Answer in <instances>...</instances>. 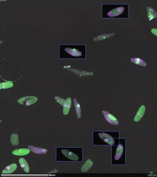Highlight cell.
Here are the masks:
<instances>
[{
	"label": "cell",
	"mask_w": 157,
	"mask_h": 177,
	"mask_svg": "<svg viewBox=\"0 0 157 177\" xmlns=\"http://www.w3.org/2000/svg\"><path fill=\"white\" fill-rule=\"evenodd\" d=\"M72 105L71 98L68 97L66 100V102L63 106V113L65 115H67L69 113Z\"/></svg>",
	"instance_id": "cell-8"
},
{
	"label": "cell",
	"mask_w": 157,
	"mask_h": 177,
	"mask_svg": "<svg viewBox=\"0 0 157 177\" xmlns=\"http://www.w3.org/2000/svg\"><path fill=\"white\" fill-rule=\"evenodd\" d=\"M125 9L123 7H119L111 10L107 14L110 17H114L120 15L124 12Z\"/></svg>",
	"instance_id": "cell-5"
},
{
	"label": "cell",
	"mask_w": 157,
	"mask_h": 177,
	"mask_svg": "<svg viewBox=\"0 0 157 177\" xmlns=\"http://www.w3.org/2000/svg\"><path fill=\"white\" fill-rule=\"evenodd\" d=\"M55 99L62 106H63L65 105L66 102V100L58 97H56Z\"/></svg>",
	"instance_id": "cell-20"
},
{
	"label": "cell",
	"mask_w": 157,
	"mask_h": 177,
	"mask_svg": "<svg viewBox=\"0 0 157 177\" xmlns=\"http://www.w3.org/2000/svg\"><path fill=\"white\" fill-rule=\"evenodd\" d=\"M124 150L123 146L122 144H119L117 146L115 156V159L116 161L119 160L122 157Z\"/></svg>",
	"instance_id": "cell-12"
},
{
	"label": "cell",
	"mask_w": 157,
	"mask_h": 177,
	"mask_svg": "<svg viewBox=\"0 0 157 177\" xmlns=\"http://www.w3.org/2000/svg\"><path fill=\"white\" fill-rule=\"evenodd\" d=\"M93 165V161L89 159H88L82 166L81 171L83 173H86L91 169Z\"/></svg>",
	"instance_id": "cell-7"
},
{
	"label": "cell",
	"mask_w": 157,
	"mask_h": 177,
	"mask_svg": "<svg viewBox=\"0 0 157 177\" xmlns=\"http://www.w3.org/2000/svg\"><path fill=\"white\" fill-rule=\"evenodd\" d=\"M147 12L148 13V16L149 19V21L154 18H157V12H156L154 9L151 7H148L146 8Z\"/></svg>",
	"instance_id": "cell-15"
},
{
	"label": "cell",
	"mask_w": 157,
	"mask_h": 177,
	"mask_svg": "<svg viewBox=\"0 0 157 177\" xmlns=\"http://www.w3.org/2000/svg\"><path fill=\"white\" fill-rule=\"evenodd\" d=\"M65 50L73 56L78 57L82 56V52L75 49L67 48Z\"/></svg>",
	"instance_id": "cell-14"
},
{
	"label": "cell",
	"mask_w": 157,
	"mask_h": 177,
	"mask_svg": "<svg viewBox=\"0 0 157 177\" xmlns=\"http://www.w3.org/2000/svg\"><path fill=\"white\" fill-rule=\"evenodd\" d=\"M29 149L33 153L38 154H45L46 153L48 150L43 149L37 147L33 145H28Z\"/></svg>",
	"instance_id": "cell-9"
},
{
	"label": "cell",
	"mask_w": 157,
	"mask_h": 177,
	"mask_svg": "<svg viewBox=\"0 0 157 177\" xmlns=\"http://www.w3.org/2000/svg\"><path fill=\"white\" fill-rule=\"evenodd\" d=\"M17 168V165L14 163L6 167L2 172V174H11L15 171Z\"/></svg>",
	"instance_id": "cell-11"
},
{
	"label": "cell",
	"mask_w": 157,
	"mask_h": 177,
	"mask_svg": "<svg viewBox=\"0 0 157 177\" xmlns=\"http://www.w3.org/2000/svg\"><path fill=\"white\" fill-rule=\"evenodd\" d=\"M61 152L67 158L70 160L77 161L79 159V157L76 154L68 150H63Z\"/></svg>",
	"instance_id": "cell-4"
},
{
	"label": "cell",
	"mask_w": 157,
	"mask_h": 177,
	"mask_svg": "<svg viewBox=\"0 0 157 177\" xmlns=\"http://www.w3.org/2000/svg\"><path fill=\"white\" fill-rule=\"evenodd\" d=\"M145 106L142 105L137 113L134 119V121L137 122L141 121L145 114Z\"/></svg>",
	"instance_id": "cell-6"
},
{
	"label": "cell",
	"mask_w": 157,
	"mask_h": 177,
	"mask_svg": "<svg viewBox=\"0 0 157 177\" xmlns=\"http://www.w3.org/2000/svg\"><path fill=\"white\" fill-rule=\"evenodd\" d=\"M151 32L154 34V35L157 36V29L156 28H153L151 29Z\"/></svg>",
	"instance_id": "cell-21"
},
{
	"label": "cell",
	"mask_w": 157,
	"mask_h": 177,
	"mask_svg": "<svg viewBox=\"0 0 157 177\" xmlns=\"http://www.w3.org/2000/svg\"><path fill=\"white\" fill-rule=\"evenodd\" d=\"M99 135L100 139L106 143L110 145H113L115 143V140L111 136L105 132L99 133Z\"/></svg>",
	"instance_id": "cell-3"
},
{
	"label": "cell",
	"mask_w": 157,
	"mask_h": 177,
	"mask_svg": "<svg viewBox=\"0 0 157 177\" xmlns=\"http://www.w3.org/2000/svg\"><path fill=\"white\" fill-rule=\"evenodd\" d=\"M2 85V88L3 89L11 88L13 86V83L11 82H6L1 83V84Z\"/></svg>",
	"instance_id": "cell-19"
},
{
	"label": "cell",
	"mask_w": 157,
	"mask_h": 177,
	"mask_svg": "<svg viewBox=\"0 0 157 177\" xmlns=\"http://www.w3.org/2000/svg\"><path fill=\"white\" fill-rule=\"evenodd\" d=\"M10 141L13 146H16L18 145L19 141L18 134L16 133L12 134L10 136Z\"/></svg>",
	"instance_id": "cell-18"
},
{
	"label": "cell",
	"mask_w": 157,
	"mask_h": 177,
	"mask_svg": "<svg viewBox=\"0 0 157 177\" xmlns=\"http://www.w3.org/2000/svg\"><path fill=\"white\" fill-rule=\"evenodd\" d=\"M102 112L105 119L109 123L114 126H117L119 124L118 120L109 112L106 110H103Z\"/></svg>",
	"instance_id": "cell-1"
},
{
	"label": "cell",
	"mask_w": 157,
	"mask_h": 177,
	"mask_svg": "<svg viewBox=\"0 0 157 177\" xmlns=\"http://www.w3.org/2000/svg\"><path fill=\"white\" fill-rule=\"evenodd\" d=\"M73 103L75 108L77 116L78 119H80L81 118L82 115L80 105L77 102L76 98H74V99Z\"/></svg>",
	"instance_id": "cell-16"
},
{
	"label": "cell",
	"mask_w": 157,
	"mask_h": 177,
	"mask_svg": "<svg viewBox=\"0 0 157 177\" xmlns=\"http://www.w3.org/2000/svg\"><path fill=\"white\" fill-rule=\"evenodd\" d=\"M130 60L132 63L139 66L146 67L147 65L146 62L139 58H131Z\"/></svg>",
	"instance_id": "cell-17"
},
{
	"label": "cell",
	"mask_w": 157,
	"mask_h": 177,
	"mask_svg": "<svg viewBox=\"0 0 157 177\" xmlns=\"http://www.w3.org/2000/svg\"><path fill=\"white\" fill-rule=\"evenodd\" d=\"M19 162L21 168L27 173H29V167L27 161L23 158H20Z\"/></svg>",
	"instance_id": "cell-13"
},
{
	"label": "cell",
	"mask_w": 157,
	"mask_h": 177,
	"mask_svg": "<svg viewBox=\"0 0 157 177\" xmlns=\"http://www.w3.org/2000/svg\"><path fill=\"white\" fill-rule=\"evenodd\" d=\"M37 100L38 98L36 97L28 96L20 98L18 101V102L19 104L22 105H23L24 102H25V105L28 106L34 104L37 101Z\"/></svg>",
	"instance_id": "cell-2"
},
{
	"label": "cell",
	"mask_w": 157,
	"mask_h": 177,
	"mask_svg": "<svg viewBox=\"0 0 157 177\" xmlns=\"http://www.w3.org/2000/svg\"><path fill=\"white\" fill-rule=\"evenodd\" d=\"M30 152V150L28 149H16L12 152L13 155L18 156H23L28 154Z\"/></svg>",
	"instance_id": "cell-10"
}]
</instances>
